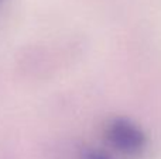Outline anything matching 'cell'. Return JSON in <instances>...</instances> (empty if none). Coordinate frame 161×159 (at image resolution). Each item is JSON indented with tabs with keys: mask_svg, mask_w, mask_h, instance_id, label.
Masks as SVG:
<instances>
[{
	"mask_svg": "<svg viewBox=\"0 0 161 159\" xmlns=\"http://www.w3.org/2000/svg\"><path fill=\"white\" fill-rule=\"evenodd\" d=\"M106 135L112 145L125 152H139L144 148L146 137L137 126L127 120L116 118L106 127Z\"/></svg>",
	"mask_w": 161,
	"mask_h": 159,
	"instance_id": "1",
	"label": "cell"
},
{
	"mask_svg": "<svg viewBox=\"0 0 161 159\" xmlns=\"http://www.w3.org/2000/svg\"><path fill=\"white\" fill-rule=\"evenodd\" d=\"M82 159H109V158H108V155L102 154V152H99V151H91L83 155Z\"/></svg>",
	"mask_w": 161,
	"mask_h": 159,
	"instance_id": "2",
	"label": "cell"
}]
</instances>
